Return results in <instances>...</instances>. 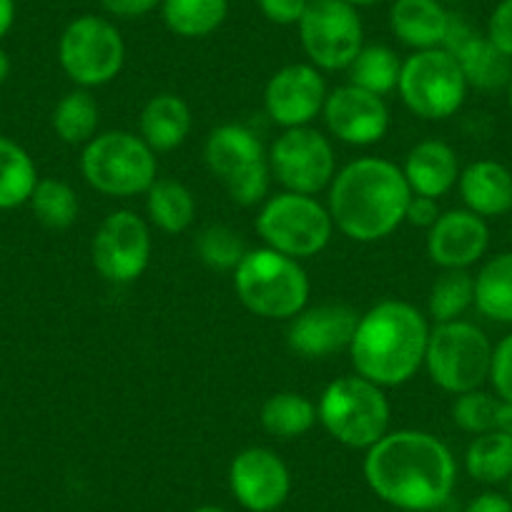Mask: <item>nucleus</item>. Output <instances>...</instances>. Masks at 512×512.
<instances>
[{"instance_id":"473e14b6","label":"nucleus","mask_w":512,"mask_h":512,"mask_svg":"<svg viewBox=\"0 0 512 512\" xmlns=\"http://www.w3.org/2000/svg\"><path fill=\"white\" fill-rule=\"evenodd\" d=\"M475 307V277L467 269H442L427 297V314L435 324L455 322Z\"/></svg>"},{"instance_id":"8fccbe9b","label":"nucleus","mask_w":512,"mask_h":512,"mask_svg":"<svg viewBox=\"0 0 512 512\" xmlns=\"http://www.w3.org/2000/svg\"><path fill=\"white\" fill-rule=\"evenodd\" d=\"M507 497H510V500H512V477H510V480H507Z\"/></svg>"},{"instance_id":"c03bdc74","label":"nucleus","mask_w":512,"mask_h":512,"mask_svg":"<svg viewBox=\"0 0 512 512\" xmlns=\"http://www.w3.org/2000/svg\"><path fill=\"white\" fill-rule=\"evenodd\" d=\"M495 430L507 432L512 435V402H497V412H495Z\"/></svg>"},{"instance_id":"603ef678","label":"nucleus","mask_w":512,"mask_h":512,"mask_svg":"<svg viewBox=\"0 0 512 512\" xmlns=\"http://www.w3.org/2000/svg\"><path fill=\"white\" fill-rule=\"evenodd\" d=\"M510 241H512V214H510Z\"/></svg>"},{"instance_id":"393cba45","label":"nucleus","mask_w":512,"mask_h":512,"mask_svg":"<svg viewBox=\"0 0 512 512\" xmlns=\"http://www.w3.org/2000/svg\"><path fill=\"white\" fill-rule=\"evenodd\" d=\"M475 309L497 324H512V251L492 256L475 274Z\"/></svg>"},{"instance_id":"5701e85b","label":"nucleus","mask_w":512,"mask_h":512,"mask_svg":"<svg viewBox=\"0 0 512 512\" xmlns=\"http://www.w3.org/2000/svg\"><path fill=\"white\" fill-rule=\"evenodd\" d=\"M390 31L412 51L442 48L452 13L440 0H392Z\"/></svg>"},{"instance_id":"2eb2a0df","label":"nucleus","mask_w":512,"mask_h":512,"mask_svg":"<svg viewBox=\"0 0 512 512\" xmlns=\"http://www.w3.org/2000/svg\"><path fill=\"white\" fill-rule=\"evenodd\" d=\"M327 83L312 63H289L279 68L264 86V111L277 126H309L322 113L327 101Z\"/></svg>"},{"instance_id":"2f4dec72","label":"nucleus","mask_w":512,"mask_h":512,"mask_svg":"<svg viewBox=\"0 0 512 512\" xmlns=\"http://www.w3.org/2000/svg\"><path fill=\"white\" fill-rule=\"evenodd\" d=\"M465 470L482 485H500L512 477V435L490 430L477 435L465 452Z\"/></svg>"},{"instance_id":"58836bf2","label":"nucleus","mask_w":512,"mask_h":512,"mask_svg":"<svg viewBox=\"0 0 512 512\" xmlns=\"http://www.w3.org/2000/svg\"><path fill=\"white\" fill-rule=\"evenodd\" d=\"M256 6L274 26H299L309 0H256Z\"/></svg>"},{"instance_id":"4c0bfd02","label":"nucleus","mask_w":512,"mask_h":512,"mask_svg":"<svg viewBox=\"0 0 512 512\" xmlns=\"http://www.w3.org/2000/svg\"><path fill=\"white\" fill-rule=\"evenodd\" d=\"M485 36L497 51L512 58V0H500L487 18Z\"/></svg>"},{"instance_id":"6e6552de","label":"nucleus","mask_w":512,"mask_h":512,"mask_svg":"<svg viewBox=\"0 0 512 512\" xmlns=\"http://www.w3.org/2000/svg\"><path fill=\"white\" fill-rule=\"evenodd\" d=\"M492 342L477 324L455 319L430 327L425 369L442 392L465 395L490 379Z\"/></svg>"},{"instance_id":"37998d69","label":"nucleus","mask_w":512,"mask_h":512,"mask_svg":"<svg viewBox=\"0 0 512 512\" xmlns=\"http://www.w3.org/2000/svg\"><path fill=\"white\" fill-rule=\"evenodd\" d=\"M16 23V0H0V38H6Z\"/></svg>"},{"instance_id":"b1692460","label":"nucleus","mask_w":512,"mask_h":512,"mask_svg":"<svg viewBox=\"0 0 512 512\" xmlns=\"http://www.w3.org/2000/svg\"><path fill=\"white\" fill-rule=\"evenodd\" d=\"M191 123L194 118L184 98L176 93H159L141 108L139 136L151 146V151L164 154L179 149L189 139Z\"/></svg>"},{"instance_id":"f3484780","label":"nucleus","mask_w":512,"mask_h":512,"mask_svg":"<svg viewBox=\"0 0 512 512\" xmlns=\"http://www.w3.org/2000/svg\"><path fill=\"white\" fill-rule=\"evenodd\" d=\"M322 116L329 134L349 146L377 144L387 136V128H390V108L384 98L352 86V83L327 93Z\"/></svg>"},{"instance_id":"3c124183","label":"nucleus","mask_w":512,"mask_h":512,"mask_svg":"<svg viewBox=\"0 0 512 512\" xmlns=\"http://www.w3.org/2000/svg\"><path fill=\"white\" fill-rule=\"evenodd\" d=\"M440 3H445L447 6V3H462V0H440Z\"/></svg>"},{"instance_id":"4be33fe9","label":"nucleus","mask_w":512,"mask_h":512,"mask_svg":"<svg viewBox=\"0 0 512 512\" xmlns=\"http://www.w3.org/2000/svg\"><path fill=\"white\" fill-rule=\"evenodd\" d=\"M460 171V159H457L455 149L440 139H427L412 146L405 166H402V174H405L412 194L430 196V199L450 194L457 186Z\"/></svg>"},{"instance_id":"a19ab883","label":"nucleus","mask_w":512,"mask_h":512,"mask_svg":"<svg viewBox=\"0 0 512 512\" xmlns=\"http://www.w3.org/2000/svg\"><path fill=\"white\" fill-rule=\"evenodd\" d=\"M164 0H101L103 11L121 21H134V18H144L161 8Z\"/></svg>"},{"instance_id":"a18cd8bd","label":"nucleus","mask_w":512,"mask_h":512,"mask_svg":"<svg viewBox=\"0 0 512 512\" xmlns=\"http://www.w3.org/2000/svg\"><path fill=\"white\" fill-rule=\"evenodd\" d=\"M8 76H11V58L0 48V83H6Z\"/></svg>"},{"instance_id":"423d86ee","label":"nucleus","mask_w":512,"mask_h":512,"mask_svg":"<svg viewBox=\"0 0 512 512\" xmlns=\"http://www.w3.org/2000/svg\"><path fill=\"white\" fill-rule=\"evenodd\" d=\"M81 174L103 196L146 194L159 179L156 151L131 131H106L83 146Z\"/></svg>"},{"instance_id":"cd10ccee","label":"nucleus","mask_w":512,"mask_h":512,"mask_svg":"<svg viewBox=\"0 0 512 512\" xmlns=\"http://www.w3.org/2000/svg\"><path fill=\"white\" fill-rule=\"evenodd\" d=\"M259 422L277 440H297L319 422L317 405L299 392H277L262 405Z\"/></svg>"},{"instance_id":"de8ad7c7","label":"nucleus","mask_w":512,"mask_h":512,"mask_svg":"<svg viewBox=\"0 0 512 512\" xmlns=\"http://www.w3.org/2000/svg\"><path fill=\"white\" fill-rule=\"evenodd\" d=\"M194 512H226V510H221V507H214V505H204V507H196Z\"/></svg>"},{"instance_id":"f704fd0d","label":"nucleus","mask_w":512,"mask_h":512,"mask_svg":"<svg viewBox=\"0 0 512 512\" xmlns=\"http://www.w3.org/2000/svg\"><path fill=\"white\" fill-rule=\"evenodd\" d=\"M246 251L249 249L239 231L226 224H211L196 236V254L214 272H234Z\"/></svg>"},{"instance_id":"c756f323","label":"nucleus","mask_w":512,"mask_h":512,"mask_svg":"<svg viewBox=\"0 0 512 512\" xmlns=\"http://www.w3.org/2000/svg\"><path fill=\"white\" fill-rule=\"evenodd\" d=\"M53 131L58 139L68 146H86L88 141L96 139L98 123H101V111H98L96 98L88 88H76L66 93L53 108Z\"/></svg>"},{"instance_id":"4468645a","label":"nucleus","mask_w":512,"mask_h":512,"mask_svg":"<svg viewBox=\"0 0 512 512\" xmlns=\"http://www.w3.org/2000/svg\"><path fill=\"white\" fill-rule=\"evenodd\" d=\"M151 229L136 211H113L93 234L91 259L96 272L111 284H131L149 269Z\"/></svg>"},{"instance_id":"0eeeda50","label":"nucleus","mask_w":512,"mask_h":512,"mask_svg":"<svg viewBox=\"0 0 512 512\" xmlns=\"http://www.w3.org/2000/svg\"><path fill=\"white\" fill-rule=\"evenodd\" d=\"M206 169L239 206L262 204L269 194V154L244 123L216 126L204 144Z\"/></svg>"},{"instance_id":"ea45409f","label":"nucleus","mask_w":512,"mask_h":512,"mask_svg":"<svg viewBox=\"0 0 512 512\" xmlns=\"http://www.w3.org/2000/svg\"><path fill=\"white\" fill-rule=\"evenodd\" d=\"M440 214L442 211H440V204H437V199L412 194L410 204H407V211H405V224L430 231L432 224L440 219Z\"/></svg>"},{"instance_id":"9b49d317","label":"nucleus","mask_w":512,"mask_h":512,"mask_svg":"<svg viewBox=\"0 0 512 512\" xmlns=\"http://www.w3.org/2000/svg\"><path fill=\"white\" fill-rule=\"evenodd\" d=\"M58 63L78 88L106 86L126 63V43L116 23L86 13L73 18L61 33Z\"/></svg>"},{"instance_id":"79ce46f5","label":"nucleus","mask_w":512,"mask_h":512,"mask_svg":"<svg viewBox=\"0 0 512 512\" xmlns=\"http://www.w3.org/2000/svg\"><path fill=\"white\" fill-rule=\"evenodd\" d=\"M465 512H512V500L500 492H482L465 507Z\"/></svg>"},{"instance_id":"412c9836","label":"nucleus","mask_w":512,"mask_h":512,"mask_svg":"<svg viewBox=\"0 0 512 512\" xmlns=\"http://www.w3.org/2000/svg\"><path fill=\"white\" fill-rule=\"evenodd\" d=\"M457 191L467 211L495 219L512 214V169L492 159H480L460 171Z\"/></svg>"},{"instance_id":"e433bc0d","label":"nucleus","mask_w":512,"mask_h":512,"mask_svg":"<svg viewBox=\"0 0 512 512\" xmlns=\"http://www.w3.org/2000/svg\"><path fill=\"white\" fill-rule=\"evenodd\" d=\"M492 392L497 400L512 402V334L495 344L492 349V364H490V379Z\"/></svg>"},{"instance_id":"c9c22d12","label":"nucleus","mask_w":512,"mask_h":512,"mask_svg":"<svg viewBox=\"0 0 512 512\" xmlns=\"http://www.w3.org/2000/svg\"><path fill=\"white\" fill-rule=\"evenodd\" d=\"M497 397L495 392L472 390L465 395H457L452 402V422L460 427L462 432L470 435H485V432L495 430V412H497Z\"/></svg>"},{"instance_id":"6ab92c4d","label":"nucleus","mask_w":512,"mask_h":512,"mask_svg":"<svg viewBox=\"0 0 512 512\" xmlns=\"http://www.w3.org/2000/svg\"><path fill=\"white\" fill-rule=\"evenodd\" d=\"M447 53L455 56L460 63L465 81L470 88L477 91L495 93L507 88L512 78V58L497 51L490 43L485 33H477L465 18L452 16L450 28H447L445 43H442Z\"/></svg>"},{"instance_id":"72a5a7b5","label":"nucleus","mask_w":512,"mask_h":512,"mask_svg":"<svg viewBox=\"0 0 512 512\" xmlns=\"http://www.w3.org/2000/svg\"><path fill=\"white\" fill-rule=\"evenodd\" d=\"M28 204H31L33 214L43 226L56 231L76 224L78 209H81L73 186L61 179H38Z\"/></svg>"},{"instance_id":"aec40b11","label":"nucleus","mask_w":512,"mask_h":512,"mask_svg":"<svg viewBox=\"0 0 512 512\" xmlns=\"http://www.w3.org/2000/svg\"><path fill=\"white\" fill-rule=\"evenodd\" d=\"M490 246L487 219L467 209H452L427 231V256L440 269H470Z\"/></svg>"},{"instance_id":"bb28decb","label":"nucleus","mask_w":512,"mask_h":512,"mask_svg":"<svg viewBox=\"0 0 512 512\" xmlns=\"http://www.w3.org/2000/svg\"><path fill=\"white\" fill-rule=\"evenodd\" d=\"M229 16V0H164L161 18L179 38H206L219 31Z\"/></svg>"},{"instance_id":"a878e982","label":"nucleus","mask_w":512,"mask_h":512,"mask_svg":"<svg viewBox=\"0 0 512 512\" xmlns=\"http://www.w3.org/2000/svg\"><path fill=\"white\" fill-rule=\"evenodd\" d=\"M149 221L166 234H181L196 219V199L186 184L176 179H156L146 191Z\"/></svg>"},{"instance_id":"49530a36","label":"nucleus","mask_w":512,"mask_h":512,"mask_svg":"<svg viewBox=\"0 0 512 512\" xmlns=\"http://www.w3.org/2000/svg\"><path fill=\"white\" fill-rule=\"evenodd\" d=\"M342 3H347V6H352V8H372V6H377V3H382V0H342Z\"/></svg>"},{"instance_id":"39448f33","label":"nucleus","mask_w":512,"mask_h":512,"mask_svg":"<svg viewBox=\"0 0 512 512\" xmlns=\"http://www.w3.org/2000/svg\"><path fill=\"white\" fill-rule=\"evenodd\" d=\"M390 400L379 384L347 374L324 387L317 417L324 430L344 447L369 450L390 432Z\"/></svg>"},{"instance_id":"f257e3e1","label":"nucleus","mask_w":512,"mask_h":512,"mask_svg":"<svg viewBox=\"0 0 512 512\" xmlns=\"http://www.w3.org/2000/svg\"><path fill=\"white\" fill-rule=\"evenodd\" d=\"M364 480L379 500L400 510L432 512L450 500L457 462L440 437L422 430H397L367 450Z\"/></svg>"},{"instance_id":"9d476101","label":"nucleus","mask_w":512,"mask_h":512,"mask_svg":"<svg viewBox=\"0 0 512 512\" xmlns=\"http://www.w3.org/2000/svg\"><path fill=\"white\" fill-rule=\"evenodd\" d=\"M397 91L402 103L417 118L445 121L465 106L470 86L452 53H447L445 48H430V51H415L407 61H402Z\"/></svg>"},{"instance_id":"7c9ffc66","label":"nucleus","mask_w":512,"mask_h":512,"mask_svg":"<svg viewBox=\"0 0 512 512\" xmlns=\"http://www.w3.org/2000/svg\"><path fill=\"white\" fill-rule=\"evenodd\" d=\"M36 184L38 169L31 154L16 141L0 136V211L28 204Z\"/></svg>"},{"instance_id":"f03ea898","label":"nucleus","mask_w":512,"mask_h":512,"mask_svg":"<svg viewBox=\"0 0 512 512\" xmlns=\"http://www.w3.org/2000/svg\"><path fill=\"white\" fill-rule=\"evenodd\" d=\"M412 199L402 166L379 156H364L337 171L329 184L327 209L334 229L359 244L395 234L405 224Z\"/></svg>"},{"instance_id":"ddd939ff","label":"nucleus","mask_w":512,"mask_h":512,"mask_svg":"<svg viewBox=\"0 0 512 512\" xmlns=\"http://www.w3.org/2000/svg\"><path fill=\"white\" fill-rule=\"evenodd\" d=\"M269 169L284 191L317 196L337 176V156L332 141L317 128H287L269 151Z\"/></svg>"},{"instance_id":"1a4fd4ad","label":"nucleus","mask_w":512,"mask_h":512,"mask_svg":"<svg viewBox=\"0 0 512 512\" xmlns=\"http://www.w3.org/2000/svg\"><path fill=\"white\" fill-rule=\"evenodd\" d=\"M256 234L264 246L292 259H309L332 241L334 221L329 209L314 196L282 191L262 204L256 216Z\"/></svg>"},{"instance_id":"a211bd4d","label":"nucleus","mask_w":512,"mask_h":512,"mask_svg":"<svg viewBox=\"0 0 512 512\" xmlns=\"http://www.w3.org/2000/svg\"><path fill=\"white\" fill-rule=\"evenodd\" d=\"M359 314L349 304H317L304 307L289 319L287 347L304 359H327L332 354L349 352Z\"/></svg>"},{"instance_id":"dca6fc26","label":"nucleus","mask_w":512,"mask_h":512,"mask_svg":"<svg viewBox=\"0 0 512 512\" xmlns=\"http://www.w3.org/2000/svg\"><path fill=\"white\" fill-rule=\"evenodd\" d=\"M229 485L236 502L249 512H274L287 502L292 475L269 447H246L231 460Z\"/></svg>"},{"instance_id":"20e7f679","label":"nucleus","mask_w":512,"mask_h":512,"mask_svg":"<svg viewBox=\"0 0 512 512\" xmlns=\"http://www.w3.org/2000/svg\"><path fill=\"white\" fill-rule=\"evenodd\" d=\"M234 292L256 317L294 319L309 302V277L297 259L262 246L234 269Z\"/></svg>"},{"instance_id":"7ed1b4c3","label":"nucleus","mask_w":512,"mask_h":512,"mask_svg":"<svg viewBox=\"0 0 512 512\" xmlns=\"http://www.w3.org/2000/svg\"><path fill=\"white\" fill-rule=\"evenodd\" d=\"M430 324L410 302L384 299L359 314L357 332L349 344L354 372L379 387L407 384L425 367Z\"/></svg>"},{"instance_id":"f8f14e48","label":"nucleus","mask_w":512,"mask_h":512,"mask_svg":"<svg viewBox=\"0 0 512 512\" xmlns=\"http://www.w3.org/2000/svg\"><path fill=\"white\" fill-rule=\"evenodd\" d=\"M297 28L309 63L319 71H347L364 46L362 18L342 0H309Z\"/></svg>"},{"instance_id":"09e8293b","label":"nucleus","mask_w":512,"mask_h":512,"mask_svg":"<svg viewBox=\"0 0 512 512\" xmlns=\"http://www.w3.org/2000/svg\"><path fill=\"white\" fill-rule=\"evenodd\" d=\"M507 106H510V111H512V78H510V83H507Z\"/></svg>"},{"instance_id":"c85d7f7f","label":"nucleus","mask_w":512,"mask_h":512,"mask_svg":"<svg viewBox=\"0 0 512 512\" xmlns=\"http://www.w3.org/2000/svg\"><path fill=\"white\" fill-rule=\"evenodd\" d=\"M402 73V58L397 56L395 48L384 43H364L362 51L357 53L347 68L349 83L357 88H364L377 96L397 91Z\"/></svg>"}]
</instances>
